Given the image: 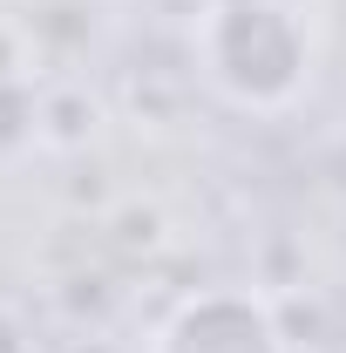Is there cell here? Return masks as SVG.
Returning a JSON list of instances; mask_svg holds the SVG:
<instances>
[{
  "mask_svg": "<svg viewBox=\"0 0 346 353\" xmlns=\"http://www.w3.org/2000/svg\"><path fill=\"white\" fill-rule=\"evenodd\" d=\"M190 54L197 75L245 116H278L312 82V28L292 0H211Z\"/></svg>",
  "mask_w": 346,
  "mask_h": 353,
  "instance_id": "6da1fadb",
  "label": "cell"
},
{
  "mask_svg": "<svg viewBox=\"0 0 346 353\" xmlns=\"http://www.w3.org/2000/svg\"><path fill=\"white\" fill-rule=\"evenodd\" d=\"M150 353H292V340H285L272 299L245 292V285H204L170 306Z\"/></svg>",
  "mask_w": 346,
  "mask_h": 353,
  "instance_id": "7a4b0ae2",
  "label": "cell"
},
{
  "mask_svg": "<svg viewBox=\"0 0 346 353\" xmlns=\"http://www.w3.org/2000/svg\"><path fill=\"white\" fill-rule=\"evenodd\" d=\"M41 143V88L34 75H0V163Z\"/></svg>",
  "mask_w": 346,
  "mask_h": 353,
  "instance_id": "3957f363",
  "label": "cell"
},
{
  "mask_svg": "<svg viewBox=\"0 0 346 353\" xmlns=\"http://www.w3.org/2000/svg\"><path fill=\"white\" fill-rule=\"evenodd\" d=\"M0 353H34V340H28V326L14 319V312L0 306Z\"/></svg>",
  "mask_w": 346,
  "mask_h": 353,
  "instance_id": "277c9868",
  "label": "cell"
}]
</instances>
